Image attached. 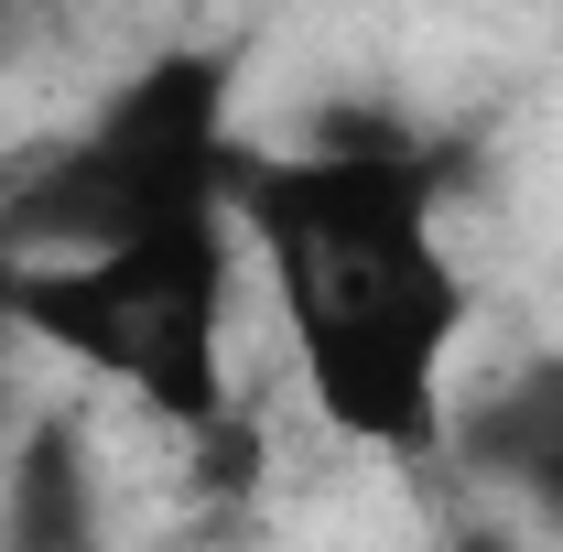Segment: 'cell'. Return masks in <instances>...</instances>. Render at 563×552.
<instances>
[{"mask_svg":"<svg viewBox=\"0 0 563 552\" xmlns=\"http://www.w3.org/2000/svg\"><path fill=\"white\" fill-rule=\"evenodd\" d=\"M250 196L314 422L357 455H433L444 357L466 336V281L433 239V174L412 152H303Z\"/></svg>","mask_w":563,"mask_h":552,"instance_id":"cell-1","label":"cell"}]
</instances>
